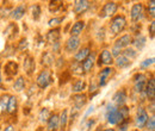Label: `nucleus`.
<instances>
[{
	"mask_svg": "<svg viewBox=\"0 0 155 131\" xmlns=\"http://www.w3.org/2000/svg\"><path fill=\"white\" fill-rule=\"evenodd\" d=\"M64 17H60V18H53L49 20V25L50 26H54V25H58L61 21H63Z\"/></svg>",
	"mask_w": 155,
	"mask_h": 131,
	"instance_id": "38",
	"label": "nucleus"
},
{
	"mask_svg": "<svg viewBox=\"0 0 155 131\" xmlns=\"http://www.w3.org/2000/svg\"><path fill=\"white\" fill-rule=\"evenodd\" d=\"M0 84H1V72H0Z\"/></svg>",
	"mask_w": 155,
	"mask_h": 131,
	"instance_id": "47",
	"label": "nucleus"
},
{
	"mask_svg": "<svg viewBox=\"0 0 155 131\" xmlns=\"http://www.w3.org/2000/svg\"><path fill=\"white\" fill-rule=\"evenodd\" d=\"M36 82H37V86L39 88H42V90L47 88L51 84V73H50V70H48V69L42 70L38 74V76H37Z\"/></svg>",
	"mask_w": 155,
	"mask_h": 131,
	"instance_id": "2",
	"label": "nucleus"
},
{
	"mask_svg": "<svg viewBox=\"0 0 155 131\" xmlns=\"http://www.w3.org/2000/svg\"><path fill=\"white\" fill-rule=\"evenodd\" d=\"M144 91H146V94H147L148 99H149L150 101H154V98H155V81H154V79H153V77H152V79L148 81V84H146V88H144Z\"/></svg>",
	"mask_w": 155,
	"mask_h": 131,
	"instance_id": "10",
	"label": "nucleus"
},
{
	"mask_svg": "<svg viewBox=\"0 0 155 131\" xmlns=\"http://www.w3.org/2000/svg\"><path fill=\"white\" fill-rule=\"evenodd\" d=\"M17 32H18V28H17V25L16 24H10L8 26H7V29L5 30V36H7L8 38H12L15 37L16 35H17Z\"/></svg>",
	"mask_w": 155,
	"mask_h": 131,
	"instance_id": "25",
	"label": "nucleus"
},
{
	"mask_svg": "<svg viewBox=\"0 0 155 131\" xmlns=\"http://www.w3.org/2000/svg\"><path fill=\"white\" fill-rule=\"evenodd\" d=\"M58 128V116L53 114L48 119V131H55Z\"/></svg>",
	"mask_w": 155,
	"mask_h": 131,
	"instance_id": "23",
	"label": "nucleus"
},
{
	"mask_svg": "<svg viewBox=\"0 0 155 131\" xmlns=\"http://www.w3.org/2000/svg\"><path fill=\"white\" fill-rule=\"evenodd\" d=\"M55 58L53 56L51 53H44L43 54V57H42V64L47 66V67H50L53 63H54Z\"/></svg>",
	"mask_w": 155,
	"mask_h": 131,
	"instance_id": "27",
	"label": "nucleus"
},
{
	"mask_svg": "<svg viewBox=\"0 0 155 131\" xmlns=\"http://www.w3.org/2000/svg\"><path fill=\"white\" fill-rule=\"evenodd\" d=\"M146 75L144 74H137L135 76V86H134V88H135V91L137 93H141V92H143L144 91V88H146Z\"/></svg>",
	"mask_w": 155,
	"mask_h": 131,
	"instance_id": "5",
	"label": "nucleus"
},
{
	"mask_svg": "<svg viewBox=\"0 0 155 131\" xmlns=\"http://www.w3.org/2000/svg\"><path fill=\"white\" fill-rule=\"evenodd\" d=\"M39 16H41V7H39V5L32 6V17L37 20L39 18Z\"/></svg>",
	"mask_w": 155,
	"mask_h": 131,
	"instance_id": "34",
	"label": "nucleus"
},
{
	"mask_svg": "<svg viewBox=\"0 0 155 131\" xmlns=\"http://www.w3.org/2000/svg\"><path fill=\"white\" fill-rule=\"evenodd\" d=\"M114 73V69H111V68H105V69H103L99 75H98V80H99V82H98V85L100 86V87H103V86H105L106 85V82H107V80H109V77H110V75Z\"/></svg>",
	"mask_w": 155,
	"mask_h": 131,
	"instance_id": "6",
	"label": "nucleus"
},
{
	"mask_svg": "<svg viewBox=\"0 0 155 131\" xmlns=\"http://www.w3.org/2000/svg\"><path fill=\"white\" fill-rule=\"evenodd\" d=\"M147 128H148V130L154 131V128H155V119H154V117H150V118H148V120H147Z\"/></svg>",
	"mask_w": 155,
	"mask_h": 131,
	"instance_id": "35",
	"label": "nucleus"
},
{
	"mask_svg": "<svg viewBox=\"0 0 155 131\" xmlns=\"http://www.w3.org/2000/svg\"><path fill=\"white\" fill-rule=\"evenodd\" d=\"M25 6L24 5H19V6H17L12 12H11V18L15 19V20H18L20 19L23 16H24V13H25Z\"/></svg>",
	"mask_w": 155,
	"mask_h": 131,
	"instance_id": "19",
	"label": "nucleus"
},
{
	"mask_svg": "<svg viewBox=\"0 0 155 131\" xmlns=\"http://www.w3.org/2000/svg\"><path fill=\"white\" fill-rule=\"evenodd\" d=\"M58 48H60V43L56 42V43L54 44V51H58Z\"/></svg>",
	"mask_w": 155,
	"mask_h": 131,
	"instance_id": "45",
	"label": "nucleus"
},
{
	"mask_svg": "<svg viewBox=\"0 0 155 131\" xmlns=\"http://www.w3.org/2000/svg\"><path fill=\"white\" fill-rule=\"evenodd\" d=\"M90 53H91V50H90V48L87 47V48H84V49H81L80 51H78L77 54H75V62L77 63H80V62H84L87 57L90 56Z\"/></svg>",
	"mask_w": 155,
	"mask_h": 131,
	"instance_id": "15",
	"label": "nucleus"
},
{
	"mask_svg": "<svg viewBox=\"0 0 155 131\" xmlns=\"http://www.w3.org/2000/svg\"><path fill=\"white\" fill-rule=\"evenodd\" d=\"M134 44H135V47L137 49H142L143 47H144V44H146V38L143 37L142 35H138L137 38L135 39V42H134Z\"/></svg>",
	"mask_w": 155,
	"mask_h": 131,
	"instance_id": "30",
	"label": "nucleus"
},
{
	"mask_svg": "<svg viewBox=\"0 0 155 131\" xmlns=\"http://www.w3.org/2000/svg\"><path fill=\"white\" fill-rule=\"evenodd\" d=\"M85 88H86V82H85L84 80H77V81L73 84V86H72V91L75 92V93L82 92Z\"/></svg>",
	"mask_w": 155,
	"mask_h": 131,
	"instance_id": "26",
	"label": "nucleus"
},
{
	"mask_svg": "<svg viewBox=\"0 0 155 131\" xmlns=\"http://www.w3.org/2000/svg\"><path fill=\"white\" fill-rule=\"evenodd\" d=\"M18 73V64L13 61H8L5 64V74L7 76H15Z\"/></svg>",
	"mask_w": 155,
	"mask_h": 131,
	"instance_id": "12",
	"label": "nucleus"
},
{
	"mask_svg": "<svg viewBox=\"0 0 155 131\" xmlns=\"http://www.w3.org/2000/svg\"><path fill=\"white\" fill-rule=\"evenodd\" d=\"M154 63V58H147V60H144L142 63H141V67L142 68H147V67H149L150 64H153Z\"/></svg>",
	"mask_w": 155,
	"mask_h": 131,
	"instance_id": "39",
	"label": "nucleus"
},
{
	"mask_svg": "<svg viewBox=\"0 0 155 131\" xmlns=\"http://www.w3.org/2000/svg\"><path fill=\"white\" fill-rule=\"evenodd\" d=\"M79 45H80V39H79V37L72 36V37L68 38V41L66 42V50L68 53L75 51L78 48H79Z\"/></svg>",
	"mask_w": 155,
	"mask_h": 131,
	"instance_id": "8",
	"label": "nucleus"
},
{
	"mask_svg": "<svg viewBox=\"0 0 155 131\" xmlns=\"http://www.w3.org/2000/svg\"><path fill=\"white\" fill-rule=\"evenodd\" d=\"M93 110H94V106H93V105H92V106H91V107H90V110H88V111H87V112L85 113V117H87V116H88V114H90V113H91V112H93Z\"/></svg>",
	"mask_w": 155,
	"mask_h": 131,
	"instance_id": "44",
	"label": "nucleus"
},
{
	"mask_svg": "<svg viewBox=\"0 0 155 131\" xmlns=\"http://www.w3.org/2000/svg\"><path fill=\"white\" fill-rule=\"evenodd\" d=\"M112 62H114V56L111 55V53H110L109 50H103L101 54H100V56H99V64H100V66H101V64L109 66V64H111Z\"/></svg>",
	"mask_w": 155,
	"mask_h": 131,
	"instance_id": "11",
	"label": "nucleus"
},
{
	"mask_svg": "<svg viewBox=\"0 0 155 131\" xmlns=\"http://www.w3.org/2000/svg\"><path fill=\"white\" fill-rule=\"evenodd\" d=\"M125 25H127L125 17H124V16H117V17H115V18L112 19V21H111V25H110L111 32H112L114 35L120 34V32L124 30Z\"/></svg>",
	"mask_w": 155,
	"mask_h": 131,
	"instance_id": "1",
	"label": "nucleus"
},
{
	"mask_svg": "<svg viewBox=\"0 0 155 131\" xmlns=\"http://www.w3.org/2000/svg\"><path fill=\"white\" fill-rule=\"evenodd\" d=\"M116 11H117V4L114 2V1H110V2H106V4L103 6V8H101L99 16H100L101 18L111 17L114 13H116Z\"/></svg>",
	"mask_w": 155,
	"mask_h": 131,
	"instance_id": "4",
	"label": "nucleus"
},
{
	"mask_svg": "<svg viewBox=\"0 0 155 131\" xmlns=\"http://www.w3.org/2000/svg\"><path fill=\"white\" fill-rule=\"evenodd\" d=\"M24 69L28 74H31L35 70V61L31 56H28L24 61Z\"/></svg>",
	"mask_w": 155,
	"mask_h": 131,
	"instance_id": "21",
	"label": "nucleus"
},
{
	"mask_svg": "<svg viewBox=\"0 0 155 131\" xmlns=\"http://www.w3.org/2000/svg\"><path fill=\"white\" fill-rule=\"evenodd\" d=\"M123 56H125L128 60H130V58H134L136 56V51L134 49H125L124 50V54H123Z\"/></svg>",
	"mask_w": 155,
	"mask_h": 131,
	"instance_id": "33",
	"label": "nucleus"
},
{
	"mask_svg": "<svg viewBox=\"0 0 155 131\" xmlns=\"http://www.w3.org/2000/svg\"><path fill=\"white\" fill-rule=\"evenodd\" d=\"M4 131H15V129H13V126L8 125V126H6V128H5V130Z\"/></svg>",
	"mask_w": 155,
	"mask_h": 131,
	"instance_id": "46",
	"label": "nucleus"
},
{
	"mask_svg": "<svg viewBox=\"0 0 155 131\" xmlns=\"http://www.w3.org/2000/svg\"><path fill=\"white\" fill-rule=\"evenodd\" d=\"M154 31H155V21L150 23V34H152V37L154 36Z\"/></svg>",
	"mask_w": 155,
	"mask_h": 131,
	"instance_id": "43",
	"label": "nucleus"
},
{
	"mask_svg": "<svg viewBox=\"0 0 155 131\" xmlns=\"http://www.w3.org/2000/svg\"><path fill=\"white\" fill-rule=\"evenodd\" d=\"M125 100H127V92L124 90L118 91L114 95V101H115V104H117L118 106H123L124 103H125Z\"/></svg>",
	"mask_w": 155,
	"mask_h": 131,
	"instance_id": "14",
	"label": "nucleus"
},
{
	"mask_svg": "<svg viewBox=\"0 0 155 131\" xmlns=\"http://www.w3.org/2000/svg\"><path fill=\"white\" fill-rule=\"evenodd\" d=\"M67 122H68V111L63 110L61 116L58 117V126L61 128V130L64 131L67 128Z\"/></svg>",
	"mask_w": 155,
	"mask_h": 131,
	"instance_id": "22",
	"label": "nucleus"
},
{
	"mask_svg": "<svg viewBox=\"0 0 155 131\" xmlns=\"http://www.w3.org/2000/svg\"><path fill=\"white\" fill-rule=\"evenodd\" d=\"M130 63H131V61H130V60H128L125 56H123V55L117 56L116 64L118 66V67H120V68H125V67H128Z\"/></svg>",
	"mask_w": 155,
	"mask_h": 131,
	"instance_id": "28",
	"label": "nucleus"
},
{
	"mask_svg": "<svg viewBox=\"0 0 155 131\" xmlns=\"http://www.w3.org/2000/svg\"><path fill=\"white\" fill-rule=\"evenodd\" d=\"M94 61H96V56H94V54H90V56L87 57L84 62H82V64H81V67H82V69L85 70V72H90L92 68H93V66H94Z\"/></svg>",
	"mask_w": 155,
	"mask_h": 131,
	"instance_id": "16",
	"label": "nucleus"
},
{
	"mask_svg": "<svg viewBox=\"0 0 155 131\" xmlns=\"http://www.w3.org/2000/svg\"><path fill=\"white\" fill-rule=\"evenodd\" d=\"M128 126H129V122L125 120L119 125V131H128Z\"/></svg>",
	"mask_w": 155,
	"mask_h": 131,
	"instance_id": "41",
	"label": "nucleus"
},
{
	"mask_svg": "<svg viewBox=\"0 0 155 131\" xmlns=\"http://www.w3.org/2000/svg\"><path fill=\"white\" fill-rule=\"evenodd\" d=\"M49 118H50V111L48 109H42V111L39 112V120L41 122H48Z\"/></svg>",
	"mask_w": 155,
	"mask_h": 131,
	"instance_id": "31",
	"label": "nucleus"
},
{
	"mask_svg": "<svg viewBox=\"0 0 155 131\" xmlns=\"http://www.w3.org/2000/svg\"><path fill=\"white\" fill-rule=\"evenodd\" d=\"M130 42H131V37H130L129 35H124V36H122L120 38L117 39L115 47L122 49V48H124V47H128V45L130 44Z\"/></svg>",
	"mask_w": 155,
	"mask_h": 131,
	"instance_id": "20",
	"label": "nucleus"
},
{
	"mask_svg": "<svg viewBox=\"0 0 155 131\" xmlns=\"http://www.w3.org/2000/svg\"><path fill=\"white\" fill-rule=\"evenodd\" d=\"M26 48H28V39L26 38H21L19 44H18V49L19 50H25Z\"/></svg>",
	"mask_w": 155,
	"mask_h": 131,
	"instance_id": "36",
	"label": "nucleus"
},
{
	"mask_svg": "<svg viewBox=\"0 0 155 131\" xmlns=\"http://www.w3.org/2000/svg\"><path fill=\"white\" fill-rule=\"evenodd\" d=\"M94 124V120L93 119H91V120H88L87 123H86V125H85V129H84V131H90L91 130V126Z\"/></svg>",
	"mask_w": 155,
	"mask_h": 131,
	"instance_id": "42",
	"label": "nucleus"
},
{
	"mask_svg": "<svg viewBox=\"0 0 155 131\" xmlns=\"http://www.w3.org/2000/svg\"><path fill=\"white\" fill-rule=\"evenodd\" d=\"M147 120H148V114L146 112V110H144L143 107H138L137 113H136V118H135L136 128L142 129V128L147 124Z\"/></svg>",
	"mask_w": 155,
	"mask_h": 131,
	"instance_id": "3",
	"label": "nucleus"
},
{
	"mask_svg": "<svg viewBox=\"0 0 155 131\" xmlns=\"http://www.w3.org/2000/svg\"><path fill=\"white\" fill-rule=\"evenodd\" d=\"M62 5V2H60V1H51L50 2V5H49V10L50 11H58V6H61Z\"/></svg>",
	"mask_w": 155,
	"mask_h": 131,
	"instance_id": "37",
	"label": "nucleus"
},
{
	"mask_svg": "<svg viewBox=\"0 0 155 131\" xmlns=\"http://www.w3.org/2000/svg\"><path fill=\"white\" fill-rule=\"evenodd\" d=\"M142 13H143V6H142V4H135L131 7V12H130V16H131L133 21L140 20L141 17H142Z\"/></svg>",
	"mask_w": 155,
	"mask_h": 131,
	"instance_id": "9",
	"label": "nucleus"
},
{
	"mask_svg": "<svg viewBox=\"0 0 155 131\" xmlns=\"http://www.w3.org/2000/svg\"><path fill=\"white\" fill-rule=\"evenodd\" d=\"M84 28H85V21H84V20H79V21H77V23L72 26V29H71V35L74 36V37H78V35H80V34L82 32Z\"/></svg>",
	"mask_w": 155,
	"mask_h": 131,
	"instance_id": "17",
	"label": "nucleus"
},
{
	"mask_svg": "<svg viewBox=\"0 0 155 131\" xmlns=\"http://www.w3.org/2000/svg\"><path fill=\"white\" fill-rule=\"evenodd\" d=\"M8 95H4L0 98V111H6L7 109V103H8Z\"/></svg>",
	"mask_w": 155,
	"mask_h": 131,
	"instance_id": "32",
	"label": "nucleus"
},
{
	"mask_svg": "<svg viewBox=\"0 0 155 131\" xmlns=\"http://www.w3.org/2000/svg\"><path fill=\"white\" fill-rule=\"evenodd\" d=\"M86 100H87L86 94H82V93L75 94V95L73 97V101H74L75 109H77V110L82 109V106H85V104H86Z\"/></svg>",
	"mask_w": 155,
	"mask_h": 131,
	"instance_id": "13",
	"label": "nucleus"
},
{
	"mask_svg": "<svg viewBox=\"0 0 155 131\" xmlns=\"http://www.w3.org/2000/svg\"><path fill=\"white\" fill-rule=\"evenodd\" d=\"M17 98L15 97V95H12V97H10L8 98V103H7V109H6V111L8 113H15L17 111Z\"/></svg>",
	"mask_w": 155,
	"mask_h": 131,
	"instance_id": "24",
	"label": "nucleus"
},
{
	"mask_svg": "<svg viewBox=\"0 0 155 131\" xmlns=\"http://www.w3.org/2000/svg\"><path fill=\"white\" fill-rule=\"evenodd\" d=\"M60 39V29H54V30H50L48 34H47V41L51 44H55L56 42H58Z\"/></svg>",
	"mask_w": 155,
	"mask_h": 131,
	"instance_id": "18",
	"label": "nucleus"
},
{
	"mask_svg": "<svg viewBox=\"0 0 155 131\" xmlns=\"http://www.w3.org/2000/svg\"><path fill=\"white\" fill-rule=\"evenodd\" d=\"M103 131H112V130H109V129H107V130H103Z\"/></svg>",
	"mask_w": 155,
	"mask_h": 131,
	"instance_id": "48",
	"label": "nucleus"
},
{
	"mask_svg": "<svg viewBox=\"0 0 155 131\" xmlns=\"http://www.w3.org/2000/svg\"><path fill=\"white\" fill-rule=\"evenodd\" d=\"M154 6H155L154 1H153V0H152V1H150V2H149V7H148V11H149V13H150V16H152V17H154V15H155Z\"/></svg>",
	"mask_w": 155,
	"mask_h": 131,
	"instance_id": "40",
	"label": "nucleus"
},
{
	"mask_svg": "<svg viewBox=\"0 0 155 131\" xmlns=\"http://www.w3.org/2000/svg\"><path fill=\"white\" fill-rule=\"evenodd\" d=\"M90 7V2L86 0H78L74 2V11L77 15H84Z\"/></svg>",
	"mask_w": 155,
	"mask_h": 131,
	"instance_id": "7",
	"label": "nucleus"
},
{
	"mask_svg": "<svg viewBox=\"0 0 155 131\" xmlns=\"http://www.w3.org/2000/svg\"><path fill=\"white\" fill-rule=\"evenodd\" d=\"M13 88H15V91H17V92H21V91L25 88V80H24L23 76H19V77L16 80V82H15V85H13Z\"/></svg>",
	"mask_w": 155,
	"mask_h": 131,
	"instance_id": "29",
	"label": "nucleus"
}]
</instances>
